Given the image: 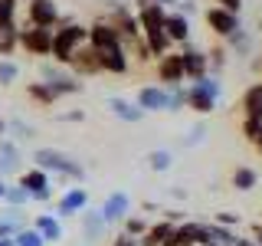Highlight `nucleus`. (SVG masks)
I'll use <instances>...</instances> for the list:
<instances>
[{
  "label": "nucleus",
  "mask_w": 262,
  "mask_h": 246,
  "mask_svg": "<svg viewBox=\"0 0 262 246\" xmlns=\"http://www.w3.org/2000/svg\"><path fill=\"white\" fill-rule=\"evenodd\" d=\"M89 39V27H79V23H59V30H53V49H49V56H53L59 66H69L72 53Z\"/></svg>",
  "instance_id": "1"
},
{
  "label": "nucleus",
  "mask_w": 262,
  "mask_h": 246,
  "mask_svg": "<svg viewBox=\"0 0 262 246\" xmlns=\"http://www.w3.org/2000/svg\"><path fill=\"white\" fill-rule=\"evenodd\" d=\"M33 161H36V168L39 171H56V174H66V177H76L82 180L85 177V171H82V164H76L69 158V154H62V151H56V148H39L36 154H33Z\"/></svg>",
  "instance_id": "2"
},
{
  "label": "nucleus",
  "mask_w": 262,
  "mask_h": 246,
  "mask_svg": "<svg viewBox=\"0 0 262 246\" xmlns=\"http://www.w3.org/2000/svg\"><path fill=\"white\" fill-rule=\"evenodd\" d=\"M184 102L190 105L193 112H213V102H216V82L213 79H196V86L184 89Z\"/></svg>",
  "instance_id": "3"
},
{
  "label": "nucleus",
  "mask_w": 262,
  "mask_h": 246,
  "mask_svg": "<svg viewBox=\"0 0 262 246\" xmlns=\"http://www.w3.org/2000/svg\"><path fill=\"white\" fill-rule=\"evenodd\" d=\"M27 20H30V27H39V30L59 27L56 0H30V4H27Z\"/></svg>",
  "instance_id": "4"
},
{
  "label": "nucleus",
  "mask_w": 262,
  "mask_h": 246,
  "mask_svg": "<svg viewBox=\"0 0 262 246\" xmlns=\"http://www.w3.org/2000/svg\"><path fill=\"white\" fill-rule=\"evenodd\" d=\"M16 46H23L30 56H49V49H53V30L27 27V30H20V39H16Z\"/></svg>",
  "instance_id": "5"
},
{
  "label": "nucleus",
  "mask_w": 262,
  "mask_h": 246,
  "mask_svg": "<svg viewBox=\"0 0 262 246\" xmlns=\"http://www.w3.org/2000/svg\"><path fill=\"white\" fill-rule=\"evenodd\" d=\"M16 187H23V191L30 194V200H49V174L39 171V168L23 171L20 180H16Z\"/></svg>",
  "instance_id": "6"
},
{
  "label": "nucleus",
  "mask_w": 262,
  "mask_h": 246,
  "mask_svg": "<svg viewBox=\"0 0 262 246\" xmlns=\"http://www.w3.org/2000/svg\"><path fill=\"white\" fill-rule=\"evenodd\" d=\"M203 20H207V27L216 33V36H233V33H239V16L220 10V7H210V10L203 13Z\"/></svg>",
  "instance_id": "7"
},
{
  "label": "nucleus",
  "mask_w": 262,
  "mask_h": 246,
  "mask_svg": "<svg viewBox=\"0 0 262 246\" xmlns=\"http://www.w3.org/2000/svg\"><path fill=\"white\" fill-rule=\"evenodd\" d=\"M69 69L76 72V76H98V72H102V66H98V53L89 43H82L76 53H72Z\"/></svg>",
  "instance_id": "8"
},
{
  "label": "nucleus",
  "mask_w": 262,
  "mask_h": 246,
  "mask_svg": "<svg viewBox=\"0 0 262 246\" xmlns=\"http://www.w3.org/2000/svg\"><path fill=\"white\" fill-rule=\"evenodd\" d=\"M95 53H98L102 72H112V76H125L128 72V49L125 46H108V49H95Z\"/></svg>",
  "instance_id": "9"
},
{
  "label": "nucleus",
  "mask_w": 262,
  "mask_h": 246,
  "mask_svg": "<svg viewBox=\"0 0 262 246\" xmlns=\"http://www.w3.org/2000/svg\"><path fill=\"white\" fill-rule=\"evenodd\" d=\"M158 79L164 86L177 89L184 82V63H180V53H164L158 59Z\"/></svg>",
  "instance_id": "10"
},
{
  "label": "nucleus",
  "mask_w": 262,
  "mask_h": 246,
  "mask_svg": "<svg viewBox=\"0 0 262 246\" xmlns=\"http://www.w3.org/2000/svg\"><path fill=\"white\" fill-rule=\"evenodd\" d=\"M92 49H108V46H121L118 33H115V27L108 20H95L92 27H89V39H85Z\"/></svg>",
  "instance_id": "11"
},
{
  "label": "nucleus",
  "mask_w": 262,
  "mask_h": 246,
  "mask_svg": "<svg viewBox=\"0 0 262 246\" xmlns=\"http://www.w3.org/2000/svg\"><path fill=\"white\" fill-rule=\"evenodd\" d=\"M43 79H46V86L56 92V98H59V95H76V92H82V82H76L72 76H62L59 69H49V66H43Z\"/></svg>",
  "instance_id": "12"
},
{
  "label": "nucleus",
  "mask_w": 262,
  "mask_h": 246,
  "mask_svg": "<svg viewBox=\"0 0 262 246\" xmlns=\"http://www.w3.org/2000/svg\"><path fill=\"white\" fill-rule=\"evenodd\" d=\"M85 203H89V194L82 191V187H69V191L59 197V203H56V217H72V213L85 210Z\"/></svg>",
  "instance_id": "13"
},
{
  "label": "nucleus",
  "mask_w": 262,
  "mask_h": 246,
  "mask_svg": "<svg viewBox=\"0 0 262 246\" xmlns=\"http://www.w3.org/2000/svg\"><path fill=\"white\" fill-rule=\"evenodd\" d=\"M138 109L141 112H158V109H170V95L158 86H144L138 92Z\"/></svg>",
  "instance_id": "14"
},
{
  "label": "nucleus",
  "mask_w": 262,
  "mask_h": 246,
  "mask_svg": "<svg viewBox=\"0 0 262 246\" xmlns=\"http://www.w3.org/2000/svg\"><path fill=\"white\" fill-rule=\"evenodd\" d=\"M33 230L43 236V243H59L62 240V223H59L56 213H39L36 223H33Z\"/></svg>",
  "instance_id": "15"
},
{
  "label": "nucleus",
  "mask_w": 262,
  "mask_h": 246,
  "mask_svg": "<svg viewBox=\"0 0 262 246\" xmlns=\"http://www.w3.org/2000/svg\"><path fill=\"white\" fill-rule=\"evenodd\" d=\"M180 63H184V79H203V72H207V53L184 49V53H180Z\"/></svg>",
  "instance_id": "16"
},
{
  "label": "nucleus",
  "mask_w": 262,
  "mask_h": 246,
  "mask_svg": "<svg viewBox=\"0 0 262 246\" xmlns=\"http://www.w3.org/2000/svg\"><path fill=\"white\" fill-rule=\"evenodd\" d=\"M164 36H167L170 43H184V39L190 36V23H187V16H180V13H167V16H164Z\"/></svg>",
  "instance_id": "17"
},
{
  "label": "nucleus",
  "mask_w": 262,
  "mask_h": 246,
  "mask_svg": "<svg viewBox=\"0 0 262 246\" xmlns=\"http://www.w3.org/2000/svg\"><path fill=\"white\" fill-rule=\"evenodd\" d=\"M170 233H174V223H170V220H161V223L144 230V236L138 240V246H167Z\"/></svg>",
  "instance_id": "18"
},
{
  "label": "nucleus",
  "mask_w": 262,
  "mask_h": 246,
  "mask_svg": "<svg viewBox=\"0 0 262 246\" xmlns=\"http://www.w3.org/2000/svg\"><path fill=\"white\" fill-rule=\"evenodd\" d=\"M128 207H131V203H128V194H112L108 200H105V207L98 210V213H102L105 223H115V220H121V217L128 213Z\"/></svg>",
  "instance_id": "19"
},
{
  "label": "nucleus",
  "mask_w": 262,
  "mask_h": 246,
  "mask_svg": "<svg viewBox=\"0 0 262 246\" xmlns=\"http://www.w3.org/2000/svg\"><path fill=\"white\" fill-rule=\"evenodd\" d=\"M243 112H246V118L262 121V89L259 86H252L249 92L243 95Z\"/></svg>",
  "instance_id": "20"
},
{
  "label": "nucleus",
  "mask_w": 262,
  "mask_h": 246,
  "mask_svg": "<svg viewBox=\"0 0 262 246\" xmlns=\"http://www.w3.org/2000/svg\"><path fill=\"white\" fill-rule=\"evenodd\" d=\"M108 109L118 115V118H125V121H141L144 118V112L138 109V105L125 102V98H108Z\"/></svg>",
  "instance_id": "21"
},
{
  "label": "nucleus",
  "mask_w": 262,
  "mask_h": 246,
  "mask_svg": "<svg viewBox=\"0 0 262 246\" xmlns=\"http://www.w3.org/2000/svg\"><path fill=\"white\" fill-rule=\"evenodd\" d=\"M16 39H20L16 23H0V56H10L16 49Z\"/></svg>",
  "instance_id": "22"
},
{
  "label": "nucleus",
  "mask_w": 262,
  "mask_h": 246,
  "mask_svg": "<svg viewBox=\"0 0 262 246\" xmlns=\"http://www.w3.org/2000/svg\"><path fill=\"white\" fill-rule=\"evenodd\" d=\"M27 95L33 98V102H39V105H53L56 102V92L46 86V82H30V86H27Z\"/></svg>",
  "instance_id": "23"
},
{
  "label": "nucleus",
  "mask_w": 262,
  "mask_h": 246,
  "mask_svg": "<svg viewBox=\"0 0 262 246\" xmlns=\"http://www.w3.org/2000/svg\"><path fill=\"white\" fill-rule=\"evenodd\" d=\"M13 246H46V243H43V236H39L33 227H23V230H16Z\"/></svg>",
  "instance_id": "24"
},
{
  "label": "nucleus",
  "mask_w": 262,
  "mask_h": 246,
  "mask_svg": "<svg viewBox=\"0 0 262 246\" xmlns=\"http://www.w3.org/2000/svg\"><path fill=\"white\" fill-rule=\"evenodd\" d=\"M233 184H236V191H249V187H256V171H252V168H236Z\"/></svg>",
  "instance_id": "25"
},
{
  "label": "nucleus",
  "mask_w": 262,
  "mask_h": 246,
  "mask_svg": "<svg viewBox=\"0 0 262 246\" xmlns=\"http://www.w3.org/2000/svg\"><path fill=\"white\" fill-rule=\"evenodd\" d=\"M16 76H20V66L16 63H10V59L0 63V86H13Z\"/></svg>",
  "instance_id": "26"
},
{
  "label": "nucleus",
  "mask_w": 262,
  "mask_h": 246,
  "mask_svg": "<svg viewBox=\"0 0 262 246\" xmlns=\"http://www.w3.org/2000/svg\"><path fill=\"white\" fill-rule=\"evenodd\" d=\"M10 207H23V203H30V194L23 191V187H7V197H4Z\"/></svg>",
  "instance_id": "27"
},
{
  "label": "nucleus",
  "mask_w": 262,
  "mask_h": 246,
  "mask_svg": "<svg viewBox=\"0 0 262 246\" xmlns=\"http://www.w3.org/2000/svg\"><path fill=\"white\" fill-rule=\"evenodd\" d=\"M243 135L249 138L252 145H256L259 138H262V121H256V118H243Z\"/></svg>",
  "instance_id": "28"
},
{
  "label": "nucleus",
  "mask_w": 262,
  "mask_h": 246,
  "mask_svg": "<svg viewBox=\"0 0 262 246\" xmlns=\"http://www.w3.org/2000/svg\"><path fill=\"white\" fill-rule=\"evenodd\" d=\"M102 227H105L102 213H85V236H98V233H102Z\"/></svg>",
  "instance_id": "29"
},
{
  "label": "nucleus",
  "mask_w": 262,
  "mask_h": 246,
  "mask_svg": "<svg viewBox=\"0 0 262 246\" xmlns=\"http://www.w3.org/2000/svg\"><path fill=\"white\" fill-rule=\"evenodd\" d=\"M0 23H16V0H0Z\"/></svg>",
  "instance_id": "30"
},
{
  "label": "nucleus",
  "mask_w": 262,
  "mask_h": 246,
  "mask_svg": "<svg viewBox=\"0 0 262 246\" xmlns=\"http://www.w3.org/2000/svg\"><path fill=\"white\" fill-rule=\"evenodd\" d=\"M16 230H23L20 223H13V220H7L4 213H0V240H13Z\"/></svg>",
  "instance_id": "31"
},
{
  "label": "nucleus",
  "mask_w": 262,
  "mask_h": 246,
  "mask_svg": "<svg viewBox=\"0 0 262 246\" xmlns=\"http://www.w3.org/2000/svg\"><path fill=\"white\" fill-rule=\"evenodd\" d=\"M144 230H147V223H144L141 217H128L125 220V233L128 236H144Z\"/></svg>",
  "instance_id": "32"
},
{
  "label": "nucleus",
  "mask_w": 262,
  "mask_h": 246,
  "mask_svg": "<svg viewBox=\"0 0 262 246\" xmlns=\"http://www.w3.org/2000/svg\"><path fill=\"white\" fill-rule=\"evenodd\" d=\"M0 154H4L7 161H13V164H20V148H16L10 138H4V141H0Z\"/></svg>",
  "instance_id": "33"
},
{
  "label": "nucleus",
  "mask_w": 262,
  "mask_h": 246,
  "mask_svg": "<svg viewBox=\"0 0 262 246\" xmlns=\"http://www.w3.org/2000/svg\"><path fill=\"white\" fill-rule=\"evenodd\" d=\"M147 161H151L154 171H167L170 168V154L167 151H151V158H147Z\"/></svg>",
  "instance_id": "34"
},
{
  "label": "nucleus",
  "mask_w": 262,
  "mask_h": 246,
  "mask_svg": "<svg viewBox=\"0 0 262 246\" xmlns=\"http://www.w3.org/2000/svg\"><path fill=\"white\" fill-rule=\"evenodd\" d=\"M7 128L20 131V138H33V128H30V125H23V121H7Z\"/></svg>",
  "instance_id": "35"
},
{
  "label": "nucleus",
  "mask_w": 262,
  "mask_h": 246,
  "mask_svg": "<svg viewBox=\"0 0 262 246\" xmlns=\"http://www.w3.org/2000/svg\"><path fill=\"white\" fill-rule=\"evenodd\" d=\"M216 7L226 13H239V0H216Z\"/></svg>",
  "instance_id": "36"
},
{
  "label": "nucleus",
  "mask_w": 262,
  "mask_h": 246,
  "mask_svg": "<svg viewBox=\"0 0 262 246\" xmlns=\"http://www.w3.org/2000/svg\"><path fill=\"white\" fill-rule=\"evenodd\" d=\"M13 171H16V164H13V161H7L4 154H0V180H4L7 174H13Z\"/></svg>",
  "instance_id": "37"
},
{
  "label": "nucleus",
  "mask_w": 262,
  "mask_h": 246,
  "mask_svg": "<svg viewBox=\"0 0 262 246\" xmlns=\"http://www.w3.org/2000/svg\"><path fill=\"white\" fill-rule=\"evenodd\" d=\"M112 246H138V240H135V236H128V233H121V236H115Z\"/></svg>",
  "instance_id": "38"
},
{
  "label": "nucleus",
  "mask_w": 262,
  "mask_h": 246,
  "mask_svg": "<svg viewBox=\"0 0 262 246\" xmlns=\"http://www.w3.org/2000/svg\"><path fill=\"white\" fill-rule=\"evenodd\" d=\"M216 223H223V227H233V223H239V217H236V213H223V217H220Z\"/></svg>",
  "instance_id": "39"
},
{
  "label": "nucleus",
  "mask_w": 262,
  "mask_h": 246,
  "mask_svg": "<svg viewBox=\"0 0 262 246\" xmlns=\"http://www.w3.org/2000/svg\"><path fill=\"white\" fill-rule=\"evenodd\" d=\"M252 243H256V246H262V223H256V227H252Z\"/></svg>",
  "instance_id": "40"
},
{
  "label": "nucleus",
  "mask_w": 262,
  "mask_h": 246,
  "mask_svg": "<svg viewBox=\"0 0 262 246\" xmlns=\"http://www.w3.org/2000/svg\"><path fill=\"white\" fill-rule=\"evenodd\" d=\"M4 197H7V184H4V180H0V200H4Z\"/></svg>",
  "instance_id": "41"
},
{
  "label": "nucleus",
  "mask_w": 262,
  "mask_h": 246,
  "mask_svg": "<svg viewBox=\"0 0 262 246\" xmlns=\"http://www.w3.org/2000/svg\"><path fill=\"white\" fill-rule=\"evenodd\" d=\"M0 135H7V121L4 118H0Z\"/></svg>",
  "instance_id": "42"
},
{
  "label": "nucleus",
  "mask_w": 262,
  "mask_h": 246,
  "mask_svg": "<svg viewBox=\"0 0 262 246\" xmlns=\"http://www.w3.org/2000/svg\"><path fill=\"white\" fill-rule=\"evenodd\" d=\"M0 246H13V240H0Z\"/></svg>",
  "instance_id": "43"
},
{
  "label": "nucleus",
  "mask_w": 262,
  "mask_h": 246,
  "mask_svg": "<svg viewBox=\"0 0 262 246\" xmlns=\"http://www.w3.org/2000/svg\"><path fill=\"white\" fill-rule=\"evenodd\" d=\"M256 148H259V154H262V138H259V141H256Z\"/></svg>",
  "instance_id": "44"
}]
</instances>
